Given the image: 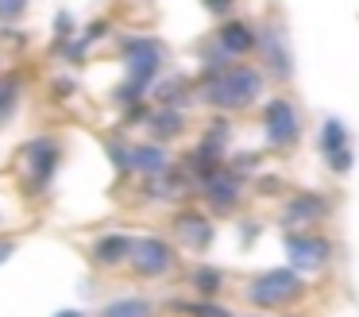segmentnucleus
I'll list each match as a JSON object with an SVG mask.
<instances>
[{
    "label": "nucleus",
    "mask_w": 359,
    "mask_h": 317,
    "mask_svg": "<svg viewBox=\"0 0 359 317\" xmlns=\"http://www.w3.org/2000/svg\"><path fill=\"white\" fill-rule=\"evenodd\" d=\"M120 54H124L128 62V77L124 85H120V101H128V105H143V97H147L151 89H155V82L163 77V43L151 35H124L120 39Z\"/></svg>",
    "instance_id": "obj_1"
},
{
    "label": "nucleus",
    "mask_w": 359,
    "mask_h": 317,
    "mask_svg": "<svg viewBox=\"0 0 359 317\" xmlns=\"http://www.w3.org/2000/svg\"><path fill=\"white\" fill-rule=\"evenodd\" d=\"M266 89V74L255 66H228L205 77V105L217 112H243Z\"/></svg>",
    "instance_id": "obj_2"
},
{
    "label": "nucleus",
    "mask_w": 359,
    "mask_h": 317,
    "mask_svg": "<svg viewBox=\"0 0 359 317\" xmlns=\"http://www.w3.org/2000/svg\"><path fill=\"white\" fill-rule=\"evenodd\" d=\"M305 294H309L305 290V278L290 267H266V271H259V275H251L248 283H243V298H248V306H255L259 313H274V309H278V313H290Z\"/></svg>",
    "instance_id": "obj_3"
},
{
    "label": "nucleus",
    "mask_w": 359,
    "mask_h": 317,
    "mask_svg": "<svg viewBox=\"0 0 359 317\" xmlns=\"http://www.w3.org/2000/svg\"><path fill=\"white\" fill-rule=\"evenodd\" d=\"M282 247H286V267L297 271V275H320L328 263L336 259V244L325 236V232L309 228V232H286L282 236Z\"/></svg>",
    "instance_id": "obj_4"
},
{
    "label": "nucleus",
    "mask_w": 359,
    "mask_h": 317,
    "mask_svg": "<svg viewBox=\"0 0 359 317\" xmlns=\"http://www.w3.org/2000/svg\"><path fill=\"white\" fill-rule=\"evenodd\" d=\"M178 267V247L163 236H135L132 252H128V271L143 283H155V278H166Z\"/></svg>",
    "instance_id": "obj_5"
},
{
    "label": "nucleus",
    "mask_w": 359,
    "mask_h": 317,
    "mask_svg": "<svg viewBox=\"0 0 359 317\" xmlns=\"http://www.w3.org/2000/svg\"><path fill=\"white\" fill-rule=\"evenodd\" d=\"M58 167H62V147H58L55 136H35L24 143V155H20V170H24L27 186L32 190H47L55 182Z\"/></svg>",
    "instance_id": "obj_6"
},
{
    "label": "nucleus",
    "mask_w": 359,
    "mask_h": 317,
    "mask_svg": "<svg viewBox=\"0 0 359 317\" xmlns=\"http://www.w3.org/2000/svg\"><path fill=\"white\" fill-rule=\"evenodd\" d=\"M197 186H201V198H205V205H209V213H217V216H232L236 209L243 205V178L236 174L228 162L212 167Z\"/></svg>",
    "instance_id": "obj_7"
},
{
    "label": "nucleus",
    "mask_w": 359,
    "mask_h": 317,
    "mask_svg": "<svg viewBox=\"0 0 359 317\" xmlns=\"http://www.w3.org/2000/svg\"><path fill=\"white\" fill-rule=\"evenodd\" d=\"M263 136L274 151H290L302 139V116L290 97H271L263 105Z\"/></svg>",
    "instance_id": "obj_8"
},
{
    "label": "nucleus",
    "mask_w": 359,
    "mask_h": 317,
    "mask_svg": "<svg viewBox=\"0 0 359 317\" xmlns=\"http://www.w3.org/2000/svg\"><path fill=\"white\" fill-rule=\"evenodd\" d=\"M328 216H332L328 193H294V198H286V205H282V224H286V232H309V228H317L320 221H328Z\"/></svg>",
    "instance_id": "obj_9"
},
{
    "label": "nucleus",
    "mask_w": 359,
    "mask_h": 317,
    "mask_svg": "<svg viewBox=\"0 0 359 317\" xmlns=\"http://www.w3.org/2000/svg\"><path fill=\"white\" fill-rule=\"evenodd\" d=\"M174 236L186 244V252H209L212 240H217V224L197 209H186V213L174 216Z\"/></svg>",
    "instance_id": "obj_10"
},
{
    "label": "nucleus",
    "mask_w": 359,
    "mask_h": 317,
    "mask_svg": "<svg viewBox=\"0 0 359 317\" xmlns=\"http://www.w3.org/2000/svg\"><path fill=\"white\" fill-rule=\"evenodd\" d=\"M132 240L128 232H101L89 247V263L97 271H120L128 263V252H132Z\"/></svg>",
    "instance_id": "obj_11"
},
{
    "label": "nucleus",
    "mask_w": 359,
    "mask_h": 317,
    "mask_svg": "<svg viewBox=\"0 0 359 317\" xmlns=\"http://www.w3.org/2000/svg\"><path fill=\"white\" fill-rule=\"evenodd\" d=\"M217 51L224 58H243V54L259 51V31L248 20H224L217 27Z\"/></svg>",
    "instance_id": "obj_12"
},
{
    "label": "nucleus",
    "mask_w": 359,
    "mask_h": 317,
    "mask_svg": "<svg viewBox=\"0 0 359 317\" xmlns=\"http://www.w3.org/2000/svg\"><path fill=\"white\" fill-rule=\"evenodd\" d=\"M147 131L155 136L151 143H170V139H178L186 131V116L174 105H155L147 108Z\"/></svg>",
    "instance_id": "obj_13"
},
{
    "label": "nucleus",
    "mask_w": 359,
    "mask_h": 317,
    "mask_svg": "<svg viewBox=\"0 0 359 317\" xmlns=\"http://www.w3.org/2000/svg\"><path fill=\"white\" fill-rule=\"evenodd\" d=\"M128 159H132V174H143V178L170 174V151L163 143H135Z\"/></svg>",
    "instance_id": "obj_14"
},
{
    "label": "nucleus",
    "mask_w": 359,
    "mask_h": 317,
    "mask_svg": "<svg viewBox=\"0 0 359 317\" xmlns=\"http://www.w3.org/2000/svg\"><path fill=\"white\" fill-rule=\"evenodd\" d=\"M97 317H158V302L143 298V294H120V298L104 302Z\"/></svg>",
    "instance_id": "obj_15"
},
{
    "label": "nucleus",
    "mask_w": 359,
    "mask_h": 317,
    "mask_svg": "<svg viewBox=\"0 0 359 317\" xmlns=\"http://www.w3.org/2000/svg\"><path fill=\"white\" fill-rule=\"evenodd\" d=\"M317 147H320V155H325V159H332V155H340V151H351L348 124H344L340 116H325V120H320V128H317Z\"/></svg>",
    "instance_id": "obj_16"
},
{
    "label": "nucleus",
    "mask_w": 359,
    "mask_h": 317,
    "mask_svg": "<svg viewBox=\"0 0 359 317\" xmlns=\"http://www.w3.org/2000/svg\"><path fill=\"white\" fill-rule=\"evenodd\" d=\"M224 286H228V275L217 263H197V267H189V290L197 298H220Z\"/></svg>",
    "instance_id": "obj_17"
},
{
    "label": "nucleus",
    "mask_w": 359,
    "mask_h": 317,
    "mask_svg": "<svg viewBox=\"0 0 359 317\" xmlns=\"http://www.w3.org/2000/svg\"><path fill=\"white\" fill-rule=\"evenodd\" d=\"M174 313L182 317H236L232 306H224L220 298H178L174 302Z\"/></svg>",
    "instance_id": "obj_18"
},
{
    "label": "nucleus",
    "mask_w": 359,
    "mask_h": 317,
    "mask_svg": "<svg viewBox=\"0 0 359 317\" xmlns=\"http://www.w3.org/2000/svg\"><path fill=\"white\" fill-rule=\"evenodd\" d=\"M259 46L266 51V58H271V70H274V77H282L286 82L290 74H294V62H290V51H286V43H282L274 31H263L259 35Z\"/></svg>",
    "instance_id": "obj_19"
},
{
    "label": "nucleus",
    "mask_w": 359,
    "mask_h": 317,
    "mask_svg": "<svg viewBox=\"0 0 359 317\" xmlns=\"http://www.w3.org/2000/svg\"><path fill=\"white\" fill-rule=\"evenodd\" d=\"M20 89H24V77L20 74L0 77V124L12 120V112H16V105H20Z\"/></svg>",
    "instance_id": "obj_20"
},
{
    "label": "nucleus",
    "mask_w": 359,
    "mask_h": 317,
    "mask_svg": "<svg viewBox=\"0 0 359 317\" xmlns=\"http://www.w3.org/2000/svg\"><path fill=\"white\" fill-rule=\"evenodd\" d=\"M104 151H109V159H112V167L120 170V174H132V147L128 143H120V139H104Z\"/></svg>",
    "instance_id": "obj_21"
},
{
    "label": "nucleus",
    "mask_w": 359,
    "mask_h": 317,
    "mask_svg": "<svg viewBox=\"0 0 359 317\" xmlns=\"http://www.w3.org/2000/svg\"><path fill=\"white\" fill-rule=\"evenodd\" d=\"M27 12V0H0V23H12Z\"/></svg>",
    "instance_id": "obj_22"
},
{
    "label": "nucleus",
    "mask_w": 359,
    "mask_h": 317,
    "mask_svg": "<svg viewBox=\"0 0 359 317\" xmlns=\"http://www.w3.org/2000/svg\"><path fill=\"white\" fill-rule=\"evenodd\" d=\"M351 162H355V155H351V151H340V155H332V159H328V170H336V174H348Z\"/></svg>",
    "instance_id": "obj_23"
},
{
    "label": "nucleus",
    "mask_w": 359,
    "mask_h": 317,
    "mask_svg": "<svg viewBox=\"0 0 359 317\" xmlns=\"http://www.w3.org/2000/svg\"><path fill=\"white\" fill-rule=\"evenodd\" d=\"M16 240H12V236H4V240H0V263H8L12 259V255H16Z\"/></svg>",
    "instance_id": "obj_24"
},
{
    "label": "nucleus",
    "mask_w": 359,
    "mask_h": 317,
    "mask_svg": "<svg viewBox=\"0 0 359 317\" xmlns=\"http://www.w3.org/2000/svg\"><path fill=\"white\" fill-rule=\"evenodd\" d=\"M55 31H58V35H62V43H66V35H70V31H74V20H70V15H55Z\"/></svg>",
    "instance_id": "obj_25"
},
{
    "label": "nucleus",
    "mask_w": 359,
    "mask_h": 317,
    "mask_svg": "<svg viewBox=\"0 0 359 317\" xmlns=\"http://www.w3.org/2000/svg\"><path fill=\"white\" fill-rule=\"evenodd\" d=\"M232 4H236V0H205V8H209V12H228Z\"/></svg>",
    "instance_id": "obj_26"
},
{
    "label": "nucleus",
    "mask_w": 359,
    "mask_h": 317,
    "mask_svg": "<svg viewBox=\"0 0 359 317\" xmlns=\"http://www.w3.org/2000/svg\"><path fill=\"white\" fill-rule=\"evenodd\" d=\"M55 317H86V313H81V309H58Z\"/></svg>",
    "instance_id": "obj_27"
},
{
    "label": "nucleus",
    "mask_w": 359,
    "mask_h": 317,
    "mask_svg": "<svg viewBox=\"0 0 359 317\" xmlns=\"http://www.w3.org/2000/svg\"><path fill=\"white\" fill-rule=\"evenodd\" d=\"M236 317H271V313H259V309H255V313H236Z\"/></svg>",
    "instance_id": "obj_28"
},
{
    "label": "nucleus",
    "mask_w": 359,
    "mask_h": 317,
    "mask_svg": "<svg viewBox=\"0 0 359 317\" xmlns=\"http://www.w3.org/2000/svg\"><path fill=\"white\" fill-rule=\"evenodd\" d=\"M282 317H302V313H282Z\"/></svg>",
    "instance_id": "obj_29"
}]
</instances>
